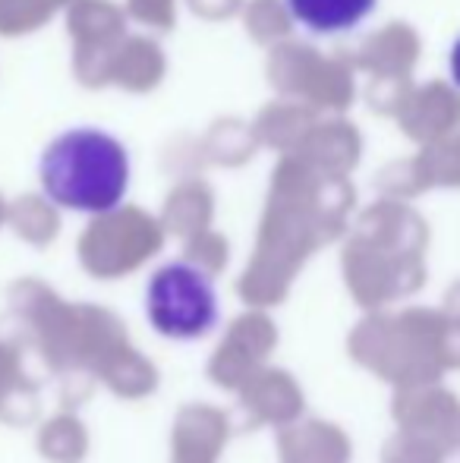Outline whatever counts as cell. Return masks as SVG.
Segmentation results:
<instances>
[{"mask_svg":"<svg viewBox=\"0 0 460 463\" xmlns=\"http://www.w3.org/2000/svg\"><path fill=\"white\" fill-rule=\"evenodd\" d=\"M38 184L57 208L108 214L123 205L133 184L129 148L101 127H70L44 146Z\"/></svg>","mask_w":460,"mask_h":463,"instance_id":"6da1fadb","label":"cell"},{"mask_svg":"<svg viewBox=\"0 0 460 463\" xmlns=\"http://www.w3.org/2000/svg\"><path fill=\"white\" fill-rule=\"evenodd\" d=\"M146 309L158 335L192 341L215 328L218 293L202 269L190 262H167L148 280Z\"/></svg>","mask_w":460,"mask_h":463,"instance_id":"7a4b0ae2","label":"cell"},{"mask_svg":"<svg viewBox=\"0 0 460 463\" xmlns=\"http://www.w3.org/2000/svg\"><path fill=\"white\" fill-rule=\"evenodd\" d=\"M379 0H284L290 23L315 38H334L360 29Z\"/></svg>","mask_w":460,"mask_h":463,"instance_id":"3957f363","label":"cell"},{"mask_svg":"<svg viewBox=\"0 0 460 463\" xmlns=\"http://www.w3.org/2000/svg\"><path fill=\"white\" fill-rule=\"evenodd\" d=\"M448 67H451V80H455V86L460 89V35H457V42L451 44V57H448Z\"/></svg>","mask_w":460,"mask_h":463,"instance_id":"277c9868","label":"cell"}]
</instances>
